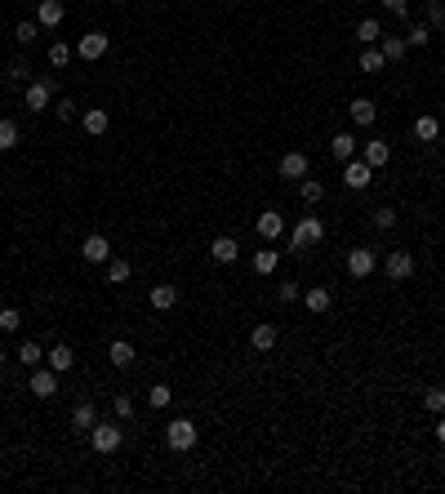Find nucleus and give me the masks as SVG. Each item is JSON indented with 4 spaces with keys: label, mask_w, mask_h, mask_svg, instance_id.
I'll return each instance as SVG.
<instances>
[{
    "label": "nucleus",
    "mask_w": 445,
    "mask_h": 494,
    "mask_svg": "<svg viewBox=\"0 0 445 494\" xmlns=\"http://www.w3.org/2000/svg\"><path fill=\"white\" fill-rule=\"evenodd\" d=\"M9 80H27V58H14V63H9Z\"/></svg>",
    "instance_id": "44"
},
{
    "label": "nucleus",
    "mask_w": 445,
    "mask_h": 494,
    "mask_svg": "<svg viewBox=\"0 0 445 494\" xmlns=\"http://www.w3.org/2000/svg\"><path fill=\"white\" fill-rule=\"evenodd\" d=\"M80 125H85V134H94V138H99V134H107V125H112V116H107L103 107H89V112L80 116Z\"/></svg>",
    "instance_id": "19"
},
{
    "label": "nucleus",
    "mask_w": 445,
    "mask_h": 494,
    "mask_svg": "<svg viewBox=\"0 0 445 494\" xmlns=\"http://www.w3.org/2000/svg\"><path fill=\"white\" fill-rule=\"evenodd\" d=\"M36 36H41V22H36V18H27V22H18V27H14V41L18 45H31Z\"/></svg>",
    "instance_id": "35"
},
{
    "label": "nucleus",
    "mask_w": 445,
    "mask_h": 494,
    "mask_svg": "<svg viewBox=\"0 0 445 494\" xmlns=\"http://www.w3.org/2000/svg\"><path fill=\"white\" fill-rule=\"evenodd\" d=\"M437 441H441V445H445V414H441V419H437Z\"/></svg>",
    "instance_id": "47"
},
{
    "label": "nucleus",
    "mask_w": 445,
    "mask_h": 494,
    "mask_svg": "<svg viewBox=\"0 0 445 494\" xmlns=\"http://www.w3.org/2000/svg\"><path fill=\"white\" fill-rule=\"evenodd\" d=\"M0 365H5V347H0Z\"/></svg>",
    "instance_id": "49"
},
{
    "label": "nucleus",
    "mask_w": 445,
    "mask_h": 494,
    "mask_svg": "<svg viewBox=\"0 0 445 494\" xmlns=\"http://www.w3.org/2000/svg\"><path fill=\"white\" fill-rule=\"evenodd\" d=\"M356 36H360V45H374V41H383V22L379 18H360Z\"/></svg>",
    "instance_id": "26"
},
{
    "label": "nucleus",
    "mask_w": 445,
    "mask_h": 494,
    "mask_svg": "<svg viewBox=\"0 0 445 494\" xmlns=\"http://www.w3.org/2000/svg\"><path fill=\"white\" fill-rule=\"evenodd\" d=\"M383 58H388V63H396V58H405V50H410V45H405V36H383Z\"/></svg>",
    "instance_id": "28"
},
{
    "label": "nucleus",
    "mask_w": 445,
    "mask_h": 494,
    "mask_svg": "<svg viewBox=\"0 0 445 494\" xmlns=\"http://www.w3.org/2000/svg\"><path fill=\"white\" fill-rule=\"evenodd\" d=\"M303 303H307V312H330V303H334V294H330V285H312V290L303 294Z\"/></svg>",
    "instance_id": "18"
},
{
    "label": "nucleus",
    "mask_w": 445,
    "mask_h": 494,
    "mask_svg": "<svg viewBox=\"0 0 445 494\" xmlns=\"http://www.w3.org/2000/svg\"><path fill=\"white\" fill-rule=\"evenodd\" d=\"M321 236H326V223H321V219H312V214H307V219H298V223H294V232H290V245H294V249H312Z\"/></svg>",
    "instance_id": "2"
},
{
    "label": "nucleus",
    "mask_w": 445,
    "mask_h": 494,
    "mask_svg": "<svg viewBox=\"0 0 445 494\" xmlns=\"http://www.w3.org/2000/svg\"><path fill=\"white\" fill-rule=\"evenodd\" d=\"M129 276H134V268L125 259H107V285H125Z\"/></svg>",
    "instance_id": "25"
},
{
    "label": "nucleus",
    "mask_w": 445,
    "mask_h": 494,
    "mask_svg": "<svg viewBox=\"0 0 445 494\" xmlns=\"http://www.w3.org/2000/svg\"><path fill=\"white\" fill-rule=\"evenodd\" d=\"M423 405L432 409V414H445V388H428L423 392Z\"/></svg>",
    "instance_id": "38"
},
{
    "label": "nucleus",
    "mask_w": 445,
    "mask_h": 494,
    "mask_svg": "<svg viewBox=\"0 0 445 494\" xmlns=\"http://www.w3.org/2000/svg\"><path fill=\"white\" fill-rule=\"evenodd\" d=\"M276 263H281V254H276V249H258V254H254V272H258V276H272Z\"/></svg>",
    "instance_id": "29"
},
{
    "label": "nucleus",
    "mask_w": 445,
    "mask_h": 494,
    "mask_svg": "<svg viewBox=\"0 0 445 494\" xmlns=\"http://www.w3.org/2000/svg\"><path fill=\"white\" fill-rule=\"evenodd\" d=\"M18 361H22V365H27V370H36V365H41V361H45V352H41V343H22L18 347Z\"/></svg>",
    "instance_id": "31"
},
{
    "label": "nucleus",
    "mask_w": 445,
    "mask_h": 494,
    "mask_svg": "<svg viewBox=\"0 0 445 494\" xmlns=\"http://www.w3.org/2000/svg\"><path fill=\"white\" fill-rule=\"evenodd\" d=\"M347 116H352V125H374V116H379V107H374V99H352V107H347Z\"/></svg>",
    "instance_id": "14"
},
{
    "label": "nucleus",
    "mask_w": 445,
    "mask_h": 494,
    "mask_svg": "<svg viewBox=\"0 0 445 494\" xmlns=\"http://www.w3.org/2000/svg\"><path fill=\"white\" fill-rule=\"evenodd\" d=\"M107 356H112V365H116V370L134 365V343H129V339H116L112 347H107Z\"/></svg>",
    "instance_id": "21"
},
{
    "label": "nucleus",
    "mask_w": 445,
    "mask_h": 494,
    "mask_svg": "<svg viewBox=\"0 0 445 494\" xmlns=\"http://www.w3.org/2000/svg\"><path fill=\"white\" fill-rule=\"evenodd\" d=\"M298 191H303V205H316L321 196H326V187H321L316 178H303V187H298Z\"/></svg>",
    "instance_id": "39"
},
{
    "label": "nucleus",
    "mask_w": 445,
    "mask_h": 494,
    "mask_svg": "<svg viewBox=\"0 0 445 494\" xmlns=\"http://www.w3.org/2000/svg\"><path fill=\"white\" fill-rule=\"evenodd\" d=\"M383 9L396 14V18H405V14H410V0H383Z\"/></svg>",
    "instance_id": "42"
},
{
    "label": "nucleus",
    "mask_w": 445,
    "mask_h": 494,
    "mask_svg": "<svg viewBox=\"0 0 445 494\" xmlns=\"http://www.w3.org/2000/svg\"><path fill=\"white\" fill-rule=\"evenodd\" d=\"M0 89H5V71H0Z\"/></svg>",
    "instance_id": "48"
},
{
    "label": "nucleus",
    "mask_w": 445,
    "mask_h": 494,
    "mask_svg": "<svg viewBox=\"0 0 445 494\" xmlns=\"http://www.w3.org/2000/svg\"><path fill=\"white\" fill-rule=\"evenodd\" d=\"M360 161H365V165H374V170H379V165H388V161H392L388 138H370V143H365V156H360Z\"/></svg>",
    "instance_id": "17"
},
{
    "label": "nucleus",
    "mask_w": 445,
    "mask_h": 494,
    "mask_svg": "<svg viewBox=\"0 0 445 494\" xmlns=\"http://www.w3.org/2000/svg\"><path fill=\"white\" fill-rule=\"evenodd\" d=\"M22 99H27V107H31V112H45V107L54 103V80H50V76H45V80H31Z\"/></svg>",
    "instance_id": "8"
},
{
    "label": "nucleus",
    "mask_w": 445,
    "mask_h": 494,
    "mask_svg": "<svg viewBox=\"0 0 445 494\" xmlns=\"http://www.w3.org/2000/svg\"><path fill=\"white\" fill-rule=\"evenodd\" d=\"M414 138H418V143H437V138H441V120H437V116H418V120H414Z\"/></svg>",
    "instance_id": "22"
},
{
    "label": "nucleus",
    "mask_w": 445,
    "mask_h": 494,
    "mask_svg": "<svg viewBox=\"0 0 445 494\" xmlns=\"http://www.w3.org/2000/svg\"><path fill=\"white\" fill-rule=\"evenodd\" d=\"M374 268H379L374 249H352V254H347V272H352L356 281H370V276H374Z\"/></svg>",
    "instance_id": "7"
},
{
    "label": "nucleus",
    "mask_w": 445,
    "mask_h": 494,
    "mask_svg": "<svg viewBox=\"0 0 445 494\" xmlns=\"http://www.w3.org/2000/svg\"><path fill=\"white\" fill-rule=\"evenodd\" d=\"M383 63H388V58H383V50H374V45H365V50H360V71H383Z\"/></svg>",
    "instance_id": "30"
},
{
    "label": "nucleus",
    "mask_w": 445,
    "mask_h": 494,
    "mask_svg": "<svg viewBox=\"0 0 445 494\" xmlns=\"http://www.w3.org/2000/svg\"><path fill=\"white\" fill-rule=\"evenodd\" d=\"M80 254H85V263H107L112 259V240H107L103 232H89L85 240H80Z\"/></svg>",
    "instance_id": "6"
},
{
    "label": "nucleus",
    "mask_w": 445,
    "mask_h": 494,
    "mask_svg": "<svg viewBox=\"0 0 445 494\" xmlns=\"http://www.w3.org/2000/svg\"><path fill=\"white\" fill-rule=\"evenodd\" d=\"M45 361H50V370H58V375H63V370L76 365V352H71L67 343H58V347H50V356H45Z\"/></svg>",
    "instance_id": "23"
},
{
    "label": "nucleus",
    "mask_w": 445,
    "mask_h": 494,
    "mask_svg": "<svg viewBox=\"0 0 445 494\" xmlns=\"http://www.w3.org/2000/svg\"><path fill=\"white\" fill-rule=\"evenodd\" d=\"M276 298H281V303H294V298H298V285H294V281L281 285V290H276Z\"/></svg>",
    "instance_id": "46"
},
{
    "label": "nucleus",
    "mask_w": 445,
    "mask_h": 494,
    "mask_svg": "<svg viewBox=\"0 0 445 494\" xmlns=\"http://www.w3.org/2000/svg\"><path fill=\"white\" fill-rule=\"evenodd\" d=\"M254 227H258V236H263V240H281V236H285V219H281L276 210H263Z\"/></svg>",
    "instance_id": "12"
},
{
    "label": "nucleus",
    "mask_w": 445,
    "mask_h": 494,
    "mask_svg": "<svg viewBox=\"0 0 445 494\" xmlns=\"http://www.w3.org/2000/svg\"><path fill=\"white\" fill-rule=\"evenodd\" d=\"M210 259H214V263H236V259H240V245H236L232 236H214Z\"/></svg>",
    "instance_id": "16"
},
{
    "label": "nucleus",
    "mask_w": 445,
    "mask_h": 494,
    "mask_svg": "<svg viewBox=\"0 0 445 494\" xmlns=\"http://www.w3.org/2000/svg\"><path fill=\"white\" fill-rule=\"evenodd\" d=\"M18 147V125L14 120H0V152H14Z\"/></svg>",
    "instance_id": "34"
},
{
    "label": "nucleus",
    "mask_w": 445,
    "mask_h": 494,
    "mask_svg": "<svg viewBox=\"0 0 445 494\" xmlns=\"http://www.w3.org/2000/svg\"><path fill=\"white\" fill-rule=\"evenodd\" d=\"M178 303V290H174V285H152V307L156 312H170Z\"/></svg>",
    "instance_id": "24"
},
{
    "label": "nucleus",
    "mask_w": 445,
    "mask_h": 494,
    "mask_svg": "<svg viewBox=\"0 0 445 494\" xmlns=\"http://www.w3.org/2000/svg\"><path fill=\"white\" fill-rule=\"evenodd\" d=\"M374 223L383 227V232H392V227H396V210H388V205H383V210H374Z\"/></svg>",
    "instance_id": "41"
},
{
    "label": "nucleus",
    "mask_w": 445,
    "mask_h": 494,
    "mask_svg": "<svg viewBox=\"0 0 445 494\" xmlns=\"http://www.w3.org/2000/svg\"><path fill=\"white\" fill-rule=\"evenodd\" d=\"M120 441H125V432H120L116 423H94V428H89V445H94L99 454H116Z\"/></svg>",
    "instance_id": "3"
},
{
    "label": "nucleus",
    "mask_w": 445,
    "mask_h": 494,
    "mask_svg": "<svg viewBox=\"0 0 445 494\" xmlns=\"http://www.w3.org/2000/svg\"><path fill=\"white\" fill-rule=\"evenodd\" d=\"M18 325H22V312H18V307H0V330H5V334H14Z\"/></svg>",
    "instance_id": "37"
},
{
    "label": "nucleus",
    "mask_w": 445,
    "mask_h": 494,
    "mask_svg": "<svg viewBox=\"0 0 445 494\" xmlns=\"http://www.w3.org/2000/svg\"><path fill=\"white\" fill-rule=\"evenodd\" d=\"M330 152L339 156V161H352V156H356V138L352 134H334L330 138Z\"/></svg>",
    "instance_id": "27"
},
{
    "label": "nucleus",
    "mask_w": 445,
    "mask_h": 494,
    "mask_svg": "<svg viewBox=\"0 0 445 494\" xmlns=\"http://www.w3.org/2000/svg\"><path fill=\"white\" fill-rule=\"evenodd\" d=\"M134 414V401H129V396H116V419H129Z\"/></svg>",
    "instance_id": "45"
},
{
    "label": "nucleus",
    "mask_w": 445,
    "mask_h": 494,
    "mask_svg": "<svg viewBox=\"0 0 445 494\" xmlns=\"http://www.w3.org/2000/svg\"><path fill=\"white\" fill-rule=\"evenodd\" d=\"M54 112L63 116V120H71V116H76V99H58V103H54Z\"/></svg>",
    "instance_id": "43"
},
{
    "label": "nucleus",
    "mask_w": 445,
    "mask_h": 494,
    "mask_svg": "<svg viewBox=\"0 0 445 494\" xmlns=\"http://www.w3.org/2000/svg\"><path fill=\"white\" fill-rule=\"evenodd\" d=\"M71 58H76V50H71L67 41H54V45H50V63H54V67H67Z\"/></svg>",
    "instance_id": "32"
},
{
    "label": "nucleus",
    "mask_w": 445,
    "mask_h": 494,
    "mask_svg": "<svg viewBox=\"0 0 445 494\" xmlns=\"http://www.w3.org/2000/svg\"><path fill=\"white\" fill-rule=\"evenodd\" d=\"M428 27H445V5H441V0H432V5H428Z\"/></svg>",
    "instance_id": "40"
},
{
    "label": "nucleus",
    "mask_w": 445,
    "mask_h": 494,
    "mask_svg": "<svg viewBox=\"0 0 445 494\" xmlns=\"http://www.w3.org/2000/svg\"><path fill=\"white\" fill-rule=\"evenodd\" d=\"M67 18V9H63V0H41V5H36V22H41L45 31L50 27H58V22Z\"/></svg>",
    "instance_id": "11"
},
{
    "label": "nucleus",
    "mask_w": 445,
    "mask_h": 494,
    "mask_svg": "<svg viewBox=\"0 0 445 494\" xmlns=\"http://www.w3.org/2000/svg\"><path fill=\"white\" fill-rule=\"evenodd\" d=\"M343 183L352 187V191H365L370 183H374V165H365V161H343Z\"/></svg>",
    "instance_id": "4"
},
{
    "label": "nucleus",
    "mask_w": 445,
    "mask_h": 494,
    "mask_svg": "<svg viewBox=\"0 0 445 494\" xmlns=\"http://www.w3.org/2000/svg\"><path fill=\"white\" fill-rule=\"evenodd\" d=\"M94 423H99V409H94L89 401H80L76 409H71V428H76V432H89Z\"/></svg>",
    "instance_id": "20"
},
{
    "label": "nucleus",
    "mask_w": 445,
    "mask_h": 494,
    "mask_svg": "<svg viewBox=\"0 0 445 494\" xmlns=\"http://www.w3.org/2000/svg\"><path fill=\"white\" fill-rule=\"evenodd\" d=\"M383 272H388L392 281H410L414 276V254L410 249H392V254L383 259Z\"/></svg>",
    "instance_id": "5"
},
{
    "label": "nucleus",
    "mask_w": 445,
    "mask_h": 494,
    "mask_svg": "<svg viewBox=\"0 0 445 494\" xmlns=\"http://www.w3.org/2000/svg\"><path fill=\"white\" fill-rule=\"evenodd\" d=\"M31 392L41 396V401H50V396L58 392V370H41V365H36L31 370Z\"/></svg>",
    "instance_id": "10"
},
{
    "label": "nucleus",
    "mask_w": 445,
    "mask_h": 494,
    "mask_svg": "<svg viewBox=\"0 0 445 494\" xmlns=\"http://www.w3.org/2000/svg\"><path fill=\"white\" fill-rule=\"evenodd\" d=\"M107 45H112V41H107V31H89V36H80L76 54L85 58V63H99V58L107 54Z\"/></svg>",
    "instance_id": "9"
},
{
    "label": "nucleus",
    "mask_w": 445,
    "mask_h": 494,
    "mask_svg": "<svg viewBox=\"0 0 445 494\" xmlns=\"http://www.w3.org/2000/svg\"><path fill=\"white\" fill-rule=\"evenodd\" d=\"M196 437H200V428L191 423V419H170V423H165V445H170V450H191V445H196Z\"/></svg>",
    "instance_id": "1"
},
{
    "label": "nucleus",
    "mask_w": 445,
    "mask_h": 494,
    "mask_svg": "<svg viewBox=\"0 0 445 494\" xmlns=\"http://www.w3.org/2000/svg\"><path fill=\"white\" fill-rule=\"evenodd\" d=\"M249 347H254V352H272V347H276V325L258 321L254 330H249Z\"/></svg>",
    "instance_id": "13"
},
{
    "label": "nucleus",
    "mask_w": 445,
    "mask_h": 494,
    "mask_svg": "<svg viewBox=\"0 0 445 494\" xmlns=\"http://www.w3.org/2000/svg\"><path fill=\"white\" fill-rule=\"evenodd\" d=\"M147 401H152V409H165L174 401V392H170V383H156V388L147 392Z\"/></svg>",
    "instance_id": "36"
},
{
    "label": "nucleus",
    "mask_w": 445,
    "mask_h": 494,
    "mask_svg": "<svg viewBox=\"0 0 445 494\" xmlns=\"http://www.w3.org/2000/svg\"><path fill=\"white\" fill-rule=\"evenodd\" d=\"M276 170H281V178H307V156L303 152H285Z\"/></svg>",
    "instance_id": "15"
},
{
    "label": "nucleus",
    "mask_w": 445,
    "mask_h": 494,
    "mask_svg": "<svg viewBox=\"0 0 445 494\" xmlns=\"http://www.w3.org/2000/svg\"><path fill=\"white\" fill-rule=\"evenodd\" d=\"M428 41H432V27H428V22H418V27L405 31V45H410V50H423Z\"/></svg>",
    "instance_id": "33"
}]
</instances>
